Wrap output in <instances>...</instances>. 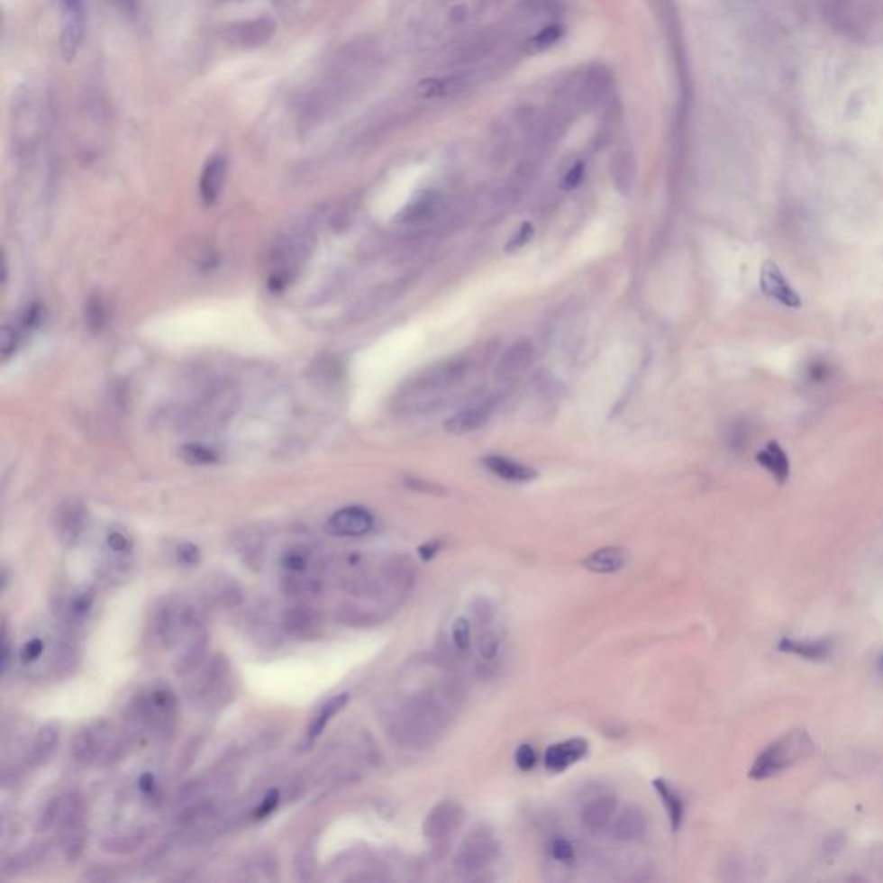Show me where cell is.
Segmentation results:
<instances>
[{
	"label": "cell",
	"instance_id": "obj_39",
	"mask_svg": "<svg viewBox=\"0 0 883 883\" xmlns=\"http://www.w3.org/2000/svg\"><path fill=\"white\" fill-rule=\"evenodd\" d=\"M178 561L185 566H196L201 561V551L194 543H181L178 547Z\"/></svg>",
	"mask_w": 883,
	"mask_h": 883
},
{
	"label": "cell",
	"instance_id": "obj_25",
	"mask_svg": "<svg viewBox=\"0 0 883 883\" xmlns=\"http://www.w3.org/2000/svg\"><path fill=\"white\" fill-rule=\"evenodd\" d=\"M58 742H59L58 726L52 723L41 726L39 733L33 739L32 749H30V763L33 766L45 763L52 756V752L56 751Z\"/></svg>",
	"mask_w": 883,
	"mask_h": 883
},
{
	"label": "cell",
	"instance_id": "obj_47",
	"mask_svg": "<svg viewBox=\"0 0 883 883\" xmlns=\"http://www.w3.org/2000/svg\"><path fill=\"white\" fill-rule=\"evenodd\" d=\"M118 2H121V4H123V7H124V9H128V11H132V9L135 7V2H137V0H118Z\"/></svg>",
	"mask_w": 883,
	"mask_h": 883
},
{
	"label": "cell",
	"instance_id": "obj_12",
	"mask_svg": "<svg viewBox=\"0 0 883 883\" xmlns=\"http://www.w3.org/2000/svg\"><path fill=\"white\" fill-rule=\"evenodd\" d=\"M86 523L83 502L69 499L62 502L54 514V530L62 545H75L81 539Z\"/></svg>",
	"mask_w": 883,
	"mask_h": 883
},
{
	"label": "cell",
	"instance_id": "obj_4",
	"mask_svg": "<svg viewBox=\"0 0 883 883\" xmlns=\"http://www.w3.org/2000/svg\"><path fill=\"white\" fill-rule=\"evenodd\" d=\"M56 824L59 826L62 856L68 861H77L86 842L85 803L78 794H69L66 799H60L59 816Z\"/></svg>",
	"mask_w": 883,
	"mask_h": 883
},
{
	"label": "cell",
	"instance_id": "obj_31",
	"mask_svg": "<svg viewBox=\"0 0 883 883\" xmlns=\"http://www.w3.org/2000/svg\"><path fill=\"white\" fill-rule=\"evenodd\" d=\"M181 454H183L185 461L192 462V464H213V462L218 461V454L213 449L196 445V443L185 445Z\"/></svg>",
	"mask_w": 883,
	"mask_h": 883
},
{
	"label": "cell",
	"instance_id": "obj_1",
	"mask_svg": "<svg viewBox=\"0 0 883 883\" xmlns=\"http://www.w3.org/2000/svg\"><path fill=\"white\" fill-rule=\"evenodd\" d=\"M490 0H414L407 32L424 50L454 47L485 20Z\"/></svg>",
	"mask_w": 883,
	"mask_h": 883
},
{
	"label": "cell",
	"instance_id": "obj_11",
	"mask_svg": "<svg viewBox=\"0 0 883 883\" xmlns=\"http://www.w3.org/2000/svg\"><path fill=\"white\" fill-rule=\"evenodd\" d=\"M760 281L764 296H768L769 299L780 302L782 305L790 309L803 307V299L799 292L790 285V281L783 275L777 262H764Z\"/></svg>",
	"mask_w": 883,
	"mask_h": 883
},
{
	"label": "cell",
	"instance_id": "obj_28",
	"mask_svg": "<svg viewBox=\"0 0 883 883\" xmlns=\"http://www.w3.org/2000/svg\"><path fill=\"white\" fill-rule=\"evenodd\" d=\"M652 785H654L656 792L660 794V797L662 799V804L666 807V813H668V818L671 822L673 830H678L680 824H682L683 811H685L682 797L668 783L664 782V780H654Z\"/></svg>",
	"mask_w": 883,
	"mask_h": 883
},
{
	"label": "cell",
	"instance_id": "obj_48",
	"mask_svg": "<svg viewBox=\"0 0 883 883\" xmlns=\"http://www.w3.org/2000/svg\"><path fill=\"white\" fill-rule=\"evenodd\" d=\"M882 671H883V658H882Z\"/></svg>",
	"mask_w": 883,
	"mask_h": 883
},
{
	"label": "cell",
	"instance_id": "obj_30",
	"mask_svg": "<svg viewBox=\"0 0 883 883\" xmlns=\"http://www.w3.org/2000/svg\"><path fill=\"white\" fill-rule=\"evenodd\" d=\"M85 322H86V326L92 332H96V333H99L102 328L105 326V323H107V307L102 302L101 297L94 296V297L88 299L86 305H85Z\"/></svg>",
	"mask_w": 883,
	"mask_h": 883
},
{
	"label": "cell",
	"instance_id": "obj_9",
	"mask_svg": "<svg viewBox=\"0 0 883 883\" xmlns=\"http://www.w3.org/2000/svg\"><path fill=\"white\" fill-rule=\"evenodd\" d=\"M462 822V809L460 804L445 803L439 804L437 807L432 809L424 822V837L432 843L435 849L445 847L452 835L458 832Z\"/></svg>",
	"mask_w": 883,
	"mask_h": 883
},
{
	"label": "cell",
	"instance_id": "obj_16",
	"mask_svg": "<svg viewBox=\"0 0 883 883\" xmlns=\"http://www.w3.org/2000/svg\"><path fill=\"white\" fill-rule=\"evenodd\" d=\"M588 752V742L583 739H569L551 745L545 752V766L552 773H561L568 766L578 763Z\"/></svg>",
	"mask_w": 883,
	"mask_h": 883
},
{
	"label": "cell",
	"instance_id": "obj_8",
	"mask_svg": "<svg viewBox=\"0 0 883 883\" xmlns=\"http://www.w3.org/2000/svg\"><path fill=\"white\" fill-rule=\"evenodd\" d=\"M230 666L221 656H214L202 669L201 677L188 687L192 701L205 704L220 703L221 696L228 690Z\"/></svg>",
	"mask_w": 883,
	"mask_h": 883
},
{
	"label": "cell",
	"instance_id": "obj_23",
	"mask_svg": "<svg viewBox=\"0 0 883 883\" xmlns=\"http://www.w3.org/2000/svg\"><path fill=\"white\" fill-rule=\"evenodd\" d=\"M483 464L487 466L488 471L497 475L502 480L507 482H530L537 477V473L530 468H526L522 462L511 461L507 458L501 456H490L485 458Z\"/></svg>",
	"mask_w": 883,
	"mask_h": 883
},
{
	"label": "cell",
	"instance_id": "obj_18",
	"mask_svg": "<svg viewBox=\"0 0 883 883\" xmlns=\"http://www.w3.org/2000/svg\"><path fill=\"white\" fill-rule=\"evenodd\" d=\"M226 177V161L223 156H214L205 162L199 183L201 199L205 205H213L220 199Z\"/></svg>",
	"mask_w": 883,
	"mask_h": 883
},
{
	"label": "cell",
	"instance_id": "obj_19",
	"mask_svg": "<svg viewBox=\"0 0 883 883\" xmlns=\"http://www.w3.org/2000/svg\"><path fill=\"white\" fill-rule=\"evenodd\" d=\"M490 411H492V405L490 404H475V405H469V407L462 409L460 413H456L454 416H451L445 422V430L449 433H452V435L471 433V432L482 428L483 424L487 423V420L490 418Z\"/></svg>",
	"mask_w": 883,
	"mask_h": 883
},
{
	"label": "cell",
	"instance_id": "obj_14",
	"mask_svg": "<svg viewBox=\"0 0 883 883\" xmlns=\"http://www.w3.org/2000/svg\"><path fill=\"white\" fill-rule=\"evenodd\" d=\"M533 361V345L532 341H520L513 343L496 366V378L501 382H509L520 377L523 371Z\"/></svg>",
	"mask_w": 883,
	"mask_h": 883
},
{
	"label": "cell",
	"instance_id": "obj_42",
	"mask_svg": "<svg viewBox=\"0 0 883 883\" xmlns=\"http://www.w3.org/2000/svg\"><path fill=\"white\" fill-rule=\"evenodd\" d=\"M43 652V642L41 639H32L30 642L24 643L23 651H21V661L24 664H30V662L37 661Z\"/></svg>",
	"mask_w": 883,
	"mask_h": 883
},
{
	"label": "cell",
	"instance_id": "obj_38",
	"mask_svg": "<svg viewBox=\"0 0 883 883\" xmlns=\"http://www.w3.org/2000/svg\"><path fill=\"white\" fill-rule=\"evenodd\" d=\"M551 854H552L554 860H558L561 863H568V861L573 860L575 851H573V845L568 842V841L558 839V841L551 843Z\"/></svg>",
	"mask_w": 883,
	"mask_h": 883
},
{
	"label": "cell",
	"instance_id": "obj_43",
	"mask_svg": "<svg viewBox=\"0 0 883 883\" xmlns=\"http://www.w3.org/2000/svg\"><path fill=\"white\" fill-rule=\"evenodd\" d=\"M582 166H580V164H578V166H575V168H573V169H569V173L566 175V178H564V187H566V188H573V187H577V185L580 183V180H582Z\"/></svg>",
	"mask_w": 883,
	"mask_h": 883
},
{
	"label": "cell",
	"instance_id": "obj_27",
	"mask_svg": "<svg viewBox=\"0 0 883 883\" xmlns=\"http://www.w3.org/2000/svg\"><path fill=\"white\" fill-rule=\"evenodd\" d=\"M347 701H349V694H341V696L330 699L328 703H324L322 711L311 722L309 732H307V745H311V743L314 742L322 735L323 730L326 728V724L330 723V720H333V716L341 711V707L347 704Z\"/></svg>",
	"mask_w": 883,
	"mask_h": 883
},
{
	"label": "cell",
	"instance_id": "obj_46",
	"mask_svg": "<svg viewBox=\"0 0 883 883\" xmlns=\"http://www.w3.org/2000/svg\"><path fill=\"white\" fill-rule=\"evenodd\" d=\"M139 783H141V792H145V794H150V792H154V788H156V780H154V777H152L150 773L143 775V777L141 778V782Z\"/></svg>",
	"mask_w": 883,
	"mask_h": 883
},
{
	"label": "cell",
	"instance_id": "obj_37",
	"mask_svg": "<svg viewBox=\"0 0 883 883\" xmlns=\"http://www.w3.org/2000/svg\"><path fill=\"white\" fill-rule=\"evenodd\" d=\"M537 763V754L532 745L523 743L522 747L516 751V764L522 771H530Z\"/></svg>",
	"mask_w": 883,
	"mask_h": 883
},
{
	"label": "cell",
	"instance_id": "obj_41",
	"mask_svg": "<svg viewBox=\"0 0 883 883\" xmlns=\"http://www.w3.org/2000/svg\"><path fill=\"white\" fill-rule=\"evenodd\" d=\"M278 804H280V792H278V790H271V792H269V794L264 797V801H262L261 806L256 809V813H254V815H256V818H258V820H261V818L269 816V815H271V813H273V811L278 807Z\"/></svg>",
	"mask_w": 883,
	"mask_h": 883
},
{
	"label": "cell",
	"instance_id": "obj_17",
	"mask_svg": "<svg viewBox=\"0 0 883 883\" xmlns=\"http://www.w3.org/2000/svg\"><path fill=\"white\" fill-rule=\"evenodd\" d=\"M614 811H616V797L613 794L596 796L583 806V826L590 832H599L611 824Z\"/></svg>",
	"mask_w": 883,
	"mask_h": 883
},
{
	"label": "cell",
	"instance_id": "obj_20",
	"mask_svg": "<svg viewBox=\"0 0 883 883\" xmlns=\"http://www.w3.org/2000/svg\"><path fill=\"white\" fill-rule=\"evenodd\" d=\"M441 197L437 194L424 192L414 201L409 202L399 213L396 221L402 223V224H418V223L432 220L433 216H437L441 213Z\"/></svg>",
	"mask_w": 883,
	"mask_h": 883
},
{
	"label": "cell",
	"instance_id": "obj_10",
	"mask_svg": "<svg viewBox=\"0 0 883 883\" xmlns=\"http://www.w3.org/2000/svg\"><path fill=\"white\" fill-rule=\"evenodd\" d=\"M109 743H111V724L107 722H97L86 728H81L75 735L71 743V752L78 761L90 763L101 758L104 751L109 747Z\"/></svg>",
	"mask_w": 883,
	"mask_h": 883
},
{
	"label": "cell",
	"instance_id": "obj_35",
	"mask_svg": "<svg viewBox=\"0 0 883 883\" xmlns=\"http://www.w3.org/2000/svg\"><path fill=\"white\" fill-rule=\"evenodd\" d=\"M532 239H533V224L532 223H523L522 226L518 228V232L514 233V237L507 241V245H505L504 250L505 252H516V250H520Z\"/></svg>",
	"mask_w": 883,
	"mask_h": 883
},
{
	"label": "cell",
	"instance_id": "obj_45",
	"mask_svg": "<svg viewBox=\"0 0 883 883\" xmlns=\"http://www.w3.org/2000/svg\"><path fill=\"white\" fill-rule=\"evenodd\" d=\"M439 549H441V543L439 542L426 543V545L420 547V556H422L424 561H430L439 552Z\"/></svg>",
	"mask_w": 883,
	"mask_h": 883
},
{
	"label": "cell",
	"instance_id": "obj_26",
	"mask_svg": "<svg viewBox=\"0 0 883 883\" xmlns=\"http://www.w3.org/2000/svg\"><path fill=\"white\" fill-rule=\"evenodd\" d=\"M778 649L783 652H792L801 658H806L809 661H824L832 654V641H809V642H799L794 639L783 637Z\"/></svg>",
	"mask_w": 883,
	"mask_h": 883
},
{
	"label": "cell",
	"instance_id": "obj_3",
	"mask_svg": "<svg viewBox=\"0 0 883 883\" xmlns=\"http://www.w3.org/2000/svg\"><path fill=\"white\" fill-rule=\"evenodd\" d=\"M815 752V742L806 730H790L775 742L769 743L756 758L749 777L752 780H768L803 761Z\"/></svg>",
	"mask_w": 883,
	"mask_h": 883
},
{
	"label": "cell",
	"instance_id": "obj_7",
	"mask_svg": "<svg viewBox=\"0 0 883 883\" xmlns=\"http://www.w3.org/2000/svg\"><path fill=\"white\" fill-rule=\"evenodd\" d=\"M137 716L154 732H168L177 718V697L168 687L152 688L137 704Z\"/></svg>",
	"mask_w": 883,
	"mask_h": 883
},
{
	"label": "cell",
	"instance_id": "obj_34",
	"mask_svg": "<svg viewBox=\"0 0 883 883\" xmlns=\"http://www.w3.org/2000/svg\"><path fill=\"white\" fill-rule=\"evenodd\" d=\"M499 637L494 632H483L478 635V652L482 654L483 660H494L497 651H499Z\"/></svg>",
	"mask_w": 883,
	"mask_h": 883
},
{
	"label": "cell",
	"instance_id": "obj_6",
	"mask_svg": "<svg viewBox=\"0 0 883 883\" xmlns=\"http://www.w3.org/2000/svg\"><path fill=\"white\" fill-rule=\"evenodd\" d=\"M86 26V0H60V54L73 60L80 50Z\"/></svg>",
	"mask_w": 883,
	"mask_h": 883
},
{
	"label": "cell",
	"instance_id": "obj_2",
	"mask_svg": "<svg viewBox=\"0 0 883 883\" xmlns=\"http://www.w3.org/2000/svg\"><path fill=\"white\" fill-rule=\"evenodd\" d=\"M609 88L611 75L604 68H583L562 81L551 102L569 120L596 107L607 96Z\"/></svg>",
	"mask_w": 883,
	"mask_h": 883
},
{
	"label": "cell",
	"instance_id": "obj_5",
	"mask_svg": "<svg viewBox=\"0 0 883 883\" xmlns=\"http://www.w3.org/2000/svg\"><path fill=\"white\" fill-rule=\"evenodd\" d=\"M499 856V843L488 828L473 830L462 842L456 856V871L460 875H471L483 871Z\"/></svg>",
	"mask_w": 883,
	"mask_h": 883
},
{
	"label": "cell",
	"instance_id": "obj_13",
	"mask_svg": "<svg viewBox=\"0 0 883 883\" xmlns=\"http://www.w3.org/2000/svg\"><path fill=\"white\" fill-rule=\"evenodd\" d=\"M375 520L369 511L358 505L343 507L326 522V532L335 537H362L371 532Z\"/></svg>",
	"mask_w": 883,
	"mask_h": 883
},
{
	"label": "cell",
	"instance_id": "obj_15",
	"mask_svg": "<svg viewBox=\"0 0 883 883\" xmlns=\"http://www.w3.org/2000/svg\"><path fill=\"white\" fill-rule=\"evenodd\" d=\"M283 628L296 639H314L322 632V618L311 607H288L283 616Z\"/></svg>",
	"mask_w": 883,
	"mask_h": 883
},
{
	"label": "cell",
	"instance_id": "obj_21",
	"mask_svg": "<svg viewBox=\"0 0 883 883\" xmlns=\"http://www.w3.org/2000/svg\"><path fill=\"white\" fill-rule=\"evenodd\" d=\"M647 818L639 807H626L613 824V837L622 842L639 841L645 833Z\"/></svg>",
	"mask_w": 883,
	"mask_h": 883
},
{
	"label": "cell",
	"instance_id": "obj_44",
	"mask_svg": "<svg viewBox=\"0 0 883 883\" xmlns=\"http://www.w3.org/2000/svg\"><path fill=\"white\" fill-rule=\"evenodd\" d=\"M9 654H11V647H9V641H7V630L4 626V630H2V671L4 673L9 668Z\"/></svg>",
	"mask_w": 883,
	"mask_h": 883
},
{
	"label": "cell",
	"instance_id": "obj_32",
	"mask_svg": "<svg viewBox=\"0 0 883 883\" xmlns=\"http://www.w3.org/2000/svg\"><path fill=\"white\" fill-rule=\"evenodd\" d=\"M21 332L23 328H18V326H11V324H5L2 328V337H0V347H2V356L4 360H7V356H11L21 341Z\"/></svg>",
	"mask_w": 883,
	"mask_h": 883
},
{
	"label": "cell",
	"instance_id": "obj_29",
	"mask_svg": "<svg viewBox=\"0 0 883 883\" xmlns=\"http://www.w3.org/2000/svg\"><path fill=\"white\" fill-rule=\"evenodd\" d=\"M611 173H613V181L616 183L618 190H622L623 194L630 192L633 187V181H635L633 158L624 150L618 152L611 162Z\"/></svg>",
	"mask_w": 883,
	"mask_h": 883
},
{
	"label": "cell",
	"instance_id": "obj_40",
	"mask_svg": "<svg viewBox=\"0 0 883 883\" xmlns=\"http://www.w3.org/2000/svg\"><path fill=\"white\" fill-rule=\"evenodd\" d=\"M107 547L116 554H128L132 551V541L123 532H111L107 537Z\"/></svg>",
	"mask_w": 883,
	"mask_h": 883
},
{
	"label": "cell",
	"instance_id": "obj_24",
	"mask_svg": "<svg viewBox=\"0 0 883 883\" xmlns=\"http://www.w3.org/2000/svg\"><path fill=\"white\" fill-rule=\"evenodd\" d=\"M626 562V552L620 547H604L590 554L585 561L583 568L594 573H614L622 569Z\"/></svg>",
	"mask_w": 883,
	"mask_h": 883
},
{
	"label": "cell",
	"instance_id": "obj_22",
	"mask_svg": "<svg viewBox=\"0 0 883 883\" xmlns=\"http://www.w3.org/2000/svg\"><path fill=\"white\" fill-rule=\"evenodd\" d=\"M756 461L763 466L764 469L773 475V478L778 483H785L790 477V460L787 452L783 451L782 445L778 442H769L766 443L761 452H758Z\"/></svg>",
	"mask_w": 883,
	"mask_h": 883
},
{
	"label": "cell",
	"instance_id": "obj_33",
	"mask_svg": "<svg viewBox=\"0 0 883 883\" xmlns=\"http://www.w3.org/2000/svg\"><path fill=\"white\" fill-rule=\"evenodd\" d=\"M452 641H454V645L456 649L460 651H468L469 645H471V628H469V623L464 618H458L454 624H452Z\"/></svg>",
	"mask_w": 883,
	"mask_h": 883
},
{
	"label": "cell",
	"instance_id": "obj_36",
	"mask_svg": "<svg viewBox=\"0 0 883 883\" xmlns=\"http://www.w3.org/2000/svg\"><path fill=\"white\" fill-rule=\"evenodd\" d=\"M90 607H92V597L86 596V594H81V596L73 597L71 603L68 604V616L71 620L80 622V620H83L86 616V613L90 611Z\"/></svg>",
	"mask_w": 883,
	"mask_h": 883
}]
</instances>
